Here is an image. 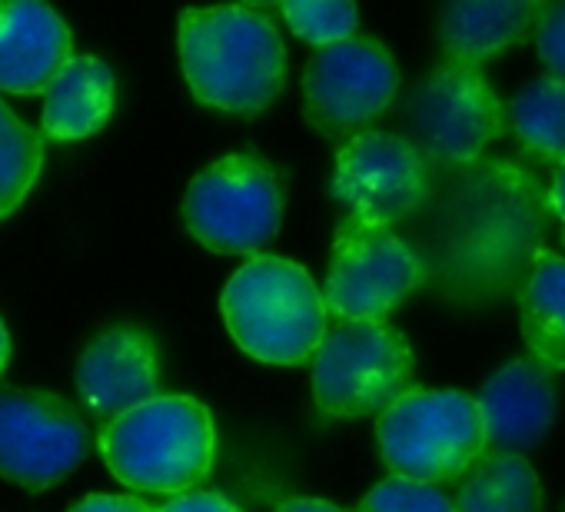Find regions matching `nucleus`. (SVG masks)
<instances>
[{
    "label": "nucleus",
    "instance_id": "f257e3e1",
    "mask_svg": "<svg viewBox=\"0 0 565 512\" xmlns=\"http://www.w3.org/2000/svg\"><path fill=\"white\" fill-rule=\"evenodd\" d=\"M180 64L193 97L226 114L266 110L287 77V51L263 8H196L180 18Z\"/></svg>",
    "mask_w": 565,
    "mask_h": 512
},
{
    "label": "nucleus",
    "instance_id": "f03ea898",
    "mask_svg": "<svg viewBox=\"0 0 565 512\" xmlns=\"http://www.w3.org/2000/svg\"><path fill=\"white\" fill-rule=\"evenodd\" d=\"M236 346L259 363L300 366L327 333V307L313 277L282 256H256L239 267L220 297Z\"/></svg>",
    "mask_w": 565,
    "mask_h": 512
},
{
    "label": "nucleus",
    "instance_id": "7ed1b4c3",
    "mask_svg": "<svg viewBox=\"0 0 565 512\" xmlns=\"http://www.w3.org/2000/svg\"><path fill=\"white\" fill-rule=\"evenodd\" d=\"M100 452L110 472L130 489L190 492L213 466V416L200 399L157 396L107 423Z\"/></svg>",
    "mask_w": 565,
    "mask_h": 512
},
{
    "label": "nucleus",
    "instance_id": "20e7f679",
    "mask_svg": "<svg viewBox=\"0 0 565 512\" xmlns=\"http://www.w3.org/2000/svg\"><path fill=\"white\" fill-rule=\"evenodd\" d=\"M380 456L396 479L443 486L486 452L472 396L456 390H409L376 426Z\"/></svg>",
    "mask_w": 565,
    "mask_h": 512
},
{
    "label": "nucleus",
    "instance_id": "39448f33",
    "mask_svg": "<svg viewBox=\"0 0 565 512\" xmlns=\"http://www.w3.org/2000/svg\"><path fill=\"white\" fill-rule=\"evenodd\" d=\"M413 390V353L390 323H340L313 353L317 406L337 419L383 416Z\"/></svg>",
    "mask_w": 565,
    "mask_h": 512
},
{
    "label": "nucleus",
    "instance_id": "423d86ee",
    "mask_svg": "<svg viewBox=\"0 0 565 512\" xmlns=\"http://www.w3.org/2000/svg\"><path fill=\"white\" fill-rule=\"evenodd\" d=\"M186 230L216 253H256L282 223V183L253 153H230L206 167L183 196Z\"/></svg>",
    "mask_w": 565,
    "mask_h": 512
},
{
    "label": "nucleus",
    "instance_id": "0eeeda50",
    "mask_svg": "<svg viewBox=\"0 0 565 512\" xmlns=\"http://www.w3.org/2000/svg\"><path fill=\"white\" fill-rule=\"evenodd\" d=\"M406 140L446 167L469 163L505 134V104L492 94L479 67L443 64L429 71L403 104Z\"/></svg>",
    "mask_w": 565,
    "mask_h": 512
},
{
    "label": "nucleus",
    "instance_id": "6e6552de",
    "mask_svg": "<svg viewBox=\"0 0 565 512\" xmlns=\"http://www.w3.org/2000/svg\"><path fill=\"white\" fill-rule=\"evenodd\" d=\"M419 284L423 264L393 230L343 220L320 294L327 317L333 313L343 323H383Z\"/></svg>",
    "mask_w": 565,
    "mask_h": 512
},
{
    "label": "nucleus",
    "instance_id": "1a4fd4ad",
    "mask_svg": "<svg viewBox=\"0 0 565 512\" xmlns=\"http://www.w3.org/2000/svg\"><path fill=\"white\" fill-rule=\"evenodd\" d=\"M330 190L350 223L390 230L426 203L429 163L403 134L363 130L343 143Z\"/></svg>",
    "mask_w": 565,
    "mask_h": 512
},
{
    "label": "nucleus",
    "instance_id": "9d476101",
    "mask_svg": "<svg viewBox=\"0 0 565 512\" xmlns=\"http://www.w3.org/2000/svg\"><path fill=\"white\" fill-rule=\"evenodd\" d=\"M399 90L393 54L366 38L320 47L303 77V114L323 137L363 134Z\"/></svg>",
    "mask_w": 565,
    "mask_h": 512
},
{
    "label": "nucleus",
    "instance_id": "9b49d317",
    "mask_svg": "<svg viewBox=\"0 0 565 512\" xmlns=\"http://www.w3.org/2000/svg\"><path fill=\"white\" fill-rule=\"evenodd\" d=\"M87 456V429L74 406L38 390H0V476L47 489Z\"/></svg>",
    "mask_w": 565,
    "mask_h": 512
},
{
    "label": "nucleus",
    "instance_id": "f8f14e48",
    "mask_svg": "<svg viewBox=\"0 0 565 512\" xmlns=\"http://www.w3.org/2000/svg\"><path fill=\"white\" fill-rule=\"evenodd\" d=\"M77 390L84 406L104 423L157 399L160 366L150 333L137 327H114L100 333L77 363Z\"/></svg>",
    "mask_w": 565,
    "mask_h": 512
},
{
    "label": "nucleus",
    "instance_id": "ddd939ff",
    "mask_svg": "<svg viewBox=\"0 0 565 512\" xmlns=\"http://www.w3.org/2000/svg\"><path fill=\"white\" fill-rule=\"evenodd\" d=\"M482 423L486 452L532 449L555 419V386L535 360H512L495 370L472 396Z\"/></svg>",
    "mask_w": 565,
    "mask_h": 512
},
{
    "label": "nucleus",
    "instance_id": "4468645a",
    "mask_svg": "<svg viewBox=\"0 0 565 512\" xmlns=\"http://www.w3.org/2000/svg\"><path fill=\"white\" fill-rule=\"evenodd\" d=\"M71 61V31L34 0H0V94H41Z\"/></svg>",
    "mask_w": 565,
    "mask_h": 512
},
{
    "label": "nucleus",
    "instance_id": "2eb2a0df",
    "mask_svg": "<svg viewBox=\"0 0 565 512\" xmlns=\"http://www.w3.org/2000/svg\"><path fill=\"white\" fill-rule=\"evenodd\" d=\"M542 11L535 0H459L439 14V44L449 64L479 67L519 44Z\"/></svg>",
    "mask_w": 565,
    "mask_h": 512
},
{
    "label": "nucleus",
    "instance_id": "dca6fc26",
    "mask_svg": "<svg viewBox=\"0 0 565 512\" xmlns=\"http://www.w3.org/2000/svg\"><path fill=\"white\" fill-rule=\"evenodd\" d=\"M114 74L97 57H71L44 90V134L84 140L104 130L114 114Z\"/></svg>",
    "mask_w": 565,
    "mask_h": 512
},
{
    "label": "nucleus",
    "instance_id": "f3484780",
    "mask_svg": "<svg viewBox=\"0 0 565 512\" xmlns=\"http://www.w3.org/2000/svg\"><path fill=\"white\" fill-rule=\"evenodd\" d=\"M542 486L525 456L482 452L459 482L452 512H539Z\"/></svg>",
    "mask_w": 565,
    "mask_h": 512
},
{
    "label": "nucleus",
    "instance_id": "a211bd4d",
    "mask_svg": "<svg viewBox=\"0 0 565 512\" xmlns=\"http://www.w3.org/2000/svg\"><path fill=\"white\" fill-rule=\"evenodd\" d=\"M522 337L539 366L565 370V256H535L522 294Z\"/></svg>",
    "mask_w": 565,
    "mask_h": 512
},
{
    "label": "nucleus",
    "instance_id": "6ab92c4d",
    "mask_svg": "<svg viewBox=\"0 0 565 512\" xmlns=\"http://www.w3.org/2000/svg\"><path fill=\"white\" fill-rule=\"evenodd\" d=\"M505 127L522 150L565 163V84L539 77L505 104Z\"/></svg>",
    "mask_w": 565,
    "mask_h": 512
},
{
    "label": "nucleus",
    "instance_id": "aec40b11",
    "mask_svg": "<svg viewBox=\"0 0 565 512\" xmlns=\"http://www.w3.org/2000/svg\"><path fill=\"white\" fill-rule=\"evenodd\" d=\"M44 167V140L0 100V220L31 193Z\"/></svg>",
    "mask_w": 565,
    "mask_h": 512
},
{
    "label": "nucleus",
    "instance_id": "412c9836",
    "mask_svg": "<svg viewBox=\"0 0 565 512\" xmlns=\"http://www.w3.org/2000/svg\"><path fill=\"white\" fill-rule=\"evenodd\" d=\"M279 11L297 38H303L307 44H317V47L350 41L360 24L356 8L343 4V0H323V4L320 0H297V4H282Z\"/></svg>",
    "mask_w": 565,
    "mask_h": 512
},
{
    "label": "nucleus",
    "instance_id": "4be33fe9",
    "mask_svg": "<svg viewBox=\"0 0 565 512\" xmlns=\"http://www.w3.org/2000/svg\"><path fill=\"white\" fill-rule=\"evenodd\" d=\"M353 512H452V499L439 486H423L393 476L370 489Z\"/></svg>",
    "mask_w": 565,
    "mask_h": 512
},
{
    "label": "nucleus",
    "instance_id": "5701e85b",
    "mask_svg": "<svg viewBox=\"0 0 565 512\" xmlns=\"http://www.w3.org/2000/svg\"><path fill=\"white\" fill-rule=\"evenodd\" d=\"M535 47L548 77L565 84V4H545L535 21Z\"/></svg>",
    "mask_w": 565,
    "mask_h": 512
},
{
    "label": "nucleus",
    "instance_id": "b1692460",
    "mask_svg": "<svg viewBox=\"0 0 565 512\" xmlns=\"http://www.w3.org/2000/svg\"><path fill=\"white\" fill-rule=\"evenodd\" d=\"M150 512H239L230 499L216 495V492H177L170 495L163 505L150 509Z\"/></svg>",
    "mask_w": 565,
    "mask_h": 512
},
{
    "label": "nucleus",
    "instance_id": "393cba45",
    "mask_svg": "<svg viewBox=\"0 0 565 512\" xmlns=\"http://www.w3.org/2000/svg\"><path fill=\"white\" fill-rule=\"evenodd\" d=\"M71 512H150V505L137 495H87Z\"/></svg>",
    "mask_w": 565,
    "mask_h": 512
},
{
    "label": "nucleus",
    "instance_id": "a878e982",
    "mask_svg": "<svg viewBox=\"0 0 565 512\" xmlns=\"http://www.w3.org/2000/svg\"><path fill=\"white\" fill-rule=\"evenodd\" d=\"M548 200H552L555 216H558V220H562V226H565V163H558V170H555V180H552Z\"/></svg>",
    "mask_w": 565,
    "mask_h": 512
},
{
    "label": "nucleus",
    "instance_id": "bb28decb",
    "mask_svg": "<svg viewBox=\"0 0 565 512\" xmlns=\"http://www.w3.org/2000/svg\"><path fill=\"white\" fill-rule=\"evenodd\" d=\"M279 512H343V509L327 502V499H294V502L282 505Z\"/></svg>",
    "mask_w": 565,
    "mask_h": 512
},
{
    "label": "nucleus",
    "instance_id": "cd10ccee",
    "mask_svg": "<svg viewBox=\"0 0 565 512\" xmlns=\"http://www.w3.org/2000/svg\"><path fill=\"white\" fill-rule=\"evenodd\" d=\"M8 360H11V337H8V327H4V320H0V370L8 366Z\"/></svg>",
    "mask_w": 565,
    "mask_h": 512
}]
</instances>
